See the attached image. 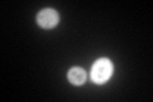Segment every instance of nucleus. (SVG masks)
Here are the masks:
<instances>
[{"label":"nucleus","mask_w":153,"mask_h":102,"mask_svg":"<svg viewBox=\"0 0 153 102\" xmlns=\"http://www.w3.org/2000/svg\"><path fill=\"white\" fill-rule=\"evenodd\" d=\"M114 71L112 63L108 59H98L93 64L91 70V79L97 84H102L111 78Z\"/></svg>","instance_id":"1"},{"label":"nucleus","mask_w":153,"mask_h":102,"mask_svg":"<svg viewBox=\"0 0 153 102\" xmlns=\"http://www.w3.org/2000/svg\"><path fill=\"white\" fill-rule=\"evenodd\" d=\"M37 23L42 28H46V30L54 28L59 23V14L54 9H44V10H41L38 13Z\"/></svg>","instance_id":"2"},{"label":"nucleus","mask_w":153,"mask_h":102,"mask_svg":"<svg viewBox=\"0 0 153 102\" xmlns=\"http://www.w3.org/2000/svg\"><path fill=\"white\" fill-rule=\"evenodd\" d=\"M68 79L70 83H73L75 86H80L83 84L85 79H87V74L85 71L79 66H75V68H71L68 73Z\"/></svg>","instance_id":"3"}]
</instances>
